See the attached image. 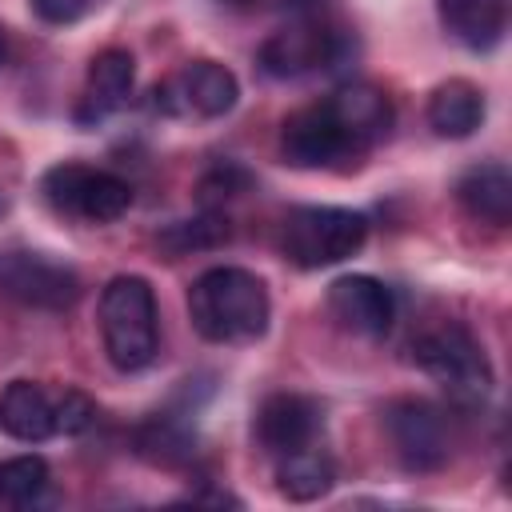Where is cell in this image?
I'll list each match as a JSON object with an SVG mask.
<instances>
[{
	"mask_svg": "<svg viewBox=\"0 0 512 512\" xmlns=\"http://www.w3.org/2000/svg\"><path fill=\"white\" fill-rule=\"evenodd\" d=\"M188 316L192 328L212 344H252L268 332L272 300L256 272L220 264L192 280Z\"/></svg>",
	"mask_w": 512,
	"mask_h": 512,
	"instance_id": "cell-1",
	"label": "cell"
},
{
	"mask_svg": "<svg viewBox=\"0 0 512 512\" xmlns=\"http://www.w3.org/2000/svg\"><path fill=\"white\" fill-rule=\"evenodd\" d=\"M156 292L144 276H112L100 292V340L116 372H144L160 352Z\"/></svg>",
	"mask_w": 512,
	"mask_h": 512,
	"instance_id": "cell-2",
	"label": "cell"
},
{
	"mask_svg": "<svg viewBox=\"0 0 512 512\" xmlns=\"http://www.w3.org/2000/svg\"><path fill=\"white\" fill-rule=\"evenodd\" d=\"M412 360L460 408H476L492 392V364H488L484 348L476 344V336L460 324H440V328L424 332L412 344Z\"/></svg>",
	"mask_w": 512,
	"mask_h": 512,
	"instance_id": "cell-3",
	"label": "cell"
},
{
	"mask_svg": "<svg viewBox=\"0 0 512 512\" xmlns=\"http://www.w3.org/2000/svg\"><path fill=\"white\" fill-rule=\"evenodd\" d=\"M368 240L364 212L336 208V204H304L292 208L284 220V256L296 268H328L348 256H356Z\"/></svg>",
	"mask_w": 512,
	"mask_h": 512,
	"instance_id": "cell-4",
	"label": "cell"
},
{
	"mask_svg": "<svg viewBox=\"0 0 512 512\" xmlns=\"http://www.w3.org/2000/svg\"><path fill=\"white\" fill-rule=\"evenodd\" d=\"M40 192L60 216H80L92 224L120 220L132 204L128 180H120L116 172H104V168H84V164L48 168L40 180Z\"/></svg>",
	"mask_w": 512,
	"mask_h": 512,
	"instance_id": "cell-5",
	"label": "cell"
},
{
	"mask_svg": "<svg viewBox=\"0 0 512 512\" xmlns=\"http://www.w3.org/2000/svg\"><path fill=\"white\" fill-rule=\"evenodd\" d=\"M384 428L396 448V460L408 472H436L452 456V420L444 416V408L428 400H392L384 412Z\"/></svg>",
	"mask_w": 512,
	"mask_h": 512,
	"instance_id": "cell-6",
	"label": "cell"
},
{
	"mask_svg": "<svg viewBox=\"0 0 512 512\" xmlns=\"http://www.w3.org/2000/svg\"><path fill=\"white\" fill-rule=\"evenodd\" d=\"M0 292L24 308L64 312L80 300V276L32 248H4L0 252Z\"/></svg>",
	"mask_w": 512,
	"mask_h": 512,
	"instance_id": "cell-7",
	"label": "cell"
},
{
	"mask_svg": "<svg viewBox=\"0 0 512 512\" xmlns=\"http://www.w3.org/2000/svg\"><path fill=\"white\" fill-rule=\"evenodd\" d=\"M348 48H352V40H348L344 28L304 20V24L280 28L264 40L260 68L276 80H288V76H304L312 68H336V60H344Z\"/></svg>",
	"mask_w": 512,
	"mask_h": 512,
	"instance_id": "cell-8",
	"label": "cell"
},
{
	"mask_svg": "<svg viewBox=\"0 0 512 512\" xmlns=\"http://www.w3.org/2000/svg\"><path fill=\"white\" fill-rule=\"evenodd\" d=\"M280 152L296 168H328V164H336L340 156H348L356 148H352V140L344 136L340 120L332 116V108L324 100V104L300 108V112H292L284 120V128H280Z\"/></svg>",
	"mask_w": 512,
	"mask_h": 512,
	"instance_id": "cell-9",
	"label": "cell"
},
{
	"mask_svg": "<svg viewBox=\"0 0 512 512\" xmlns=\"http://www.w3.org/2000/svg\"><path fill=\"white\" fill-rule=\"evenodd\" d=\"M328 312L340 320V328L376 340V336H384L392 328L396 300L376 276L352 272V276H340V280L328 284Z\"/></svg>",
	"mask_w": 512,
	"mask_h": 512,
	"instance_id": "cell-10",
	"label": "cell"
},
{
	"mask_svg": "<svg viewBox=\"0 0 512 512\" xmlns=\"http://www.w3.org/2000/svg\"><path fill=\"white\" fill-rule=\"evenodd\" d=\"M316 428H320L316 400L296 396V392H276L256 412V440L272 456H284V452H296V448L312 444L316 440Z\"/></svg>",
	"mask_w": 512,
	"mask_h": 512,
	"instance_id": "cell-11",
	"label": "cell"
},
{
	"mask_svg": "<svg viewBox=\"0 0 512 512\" xmlns=\"http://www.w3.org/2000/svg\"><path fill=\"white\" fill-rule=\"evenodd\" d=\"M328 108L340 120V128L352 140V148H368V144L384 140L388 128H392V100H388V92L376 88V84H364V80H352V84L336 88L328 96Z\"/></svg>",
	"mask_w": 512,
	"mask_h": 512,
	"instance_id": "cell-12",
	"label": "cell"
},
{
	"mask_svg": "<svg viewBox=\"0 0 512 512\" xmlns=\"http://www.w3.org/2000/svg\"><path fill=\"white\" fill-rule=\"evenodd\" d=\"M176 92L172 100V112H196L204 120H216V116H228L240 100V84L236 76L216 64V60H192L176 84H168Z\"/></svg>",
	"mask_w": 512,
	"mask_h": 512,
	"instance_id": "cell-13",
	"label": "cell"
},
{
	"mask_svg": "<svg viewBox=\"0 0 512 512\" xmlns=\"http://www.w3.org/2000/svg\"><path fill=\"white\" fill-rule=\"evenodd\" d=\"M456 200L464 204V212L472 220H484L492 228H508L512 224V172L500 160L476 164L460 176Z\"/></svg>",
	"mask_w": 512,
	"mask_h": 512,
	"instance_id": "cell-14",
	"label": "cell"
},
{
	"mask_svg": "<svg viewBox=\"0 0 512 512\" xmlns=\"http://www.w3.org/2000/svg\"><path fill=\"white\" fill-rule=\"evenodd\" d=\"M0 432H8L12 440H24V444L48 440L56 432L52 396L32 380H12L0 392Z\"/></svg>",
	"mask_w": 512,
	"mask_h": 512,
	"instance_id": "cell-15",
	"label": "cell"
},
{
	"mask_svg": "<svg viewBox=\"0 0 512 512\" xmlns=\"http://www.w3.org/2000/svg\"><path fill=\"white\" fill-rule=\"evenodd\" d=\"M136 84V60L128 48H104L88 64V92H84V112L80 120H100L116 112Z\"/></svg>",
	"mask_w": 512,
	"mask_h": 512,
	"instance_id": "cell-16",
	"label": "cell"
},
{
	"mask_svg": "<svg viewBox=\"0 0 512 512\" xmlns=\"http://www.w3.org/2000/svg\"><path fill=\"white\" fill-rule=\"evenodd\" d=\"M444 28L472 52H488L504 40L508 0H436Z\"/></svg>",
	"mask_w": 512,
	"mask_h": 512,
	"instance_id": "cell-17",
	"label": "cell"
},
{
	"mask_svg": "<svg viewBox=\"0 0 512 512\" xmlns=\"http://www.w3.org/2000/svg\"><path fill=\"white\" fill-rule=\"evenodd\" d=\"M428 124L444 140H464L484 124V92L472 80H444L428 96Z\"/></svg>",
	"mask_w": 512,
	"mask_h": 512,
	"instance_id": "cell-18",
	"label": "cell"
},
{
	"mask_svg": "<svg viewBox=\"0 0 512 512\" xmlns=\"http://www.w3.org/2000/svg\"><path fill=\"white\" fill-rule=\"evenodd\" d=\"M132 444L148 464L180 468L196 456V428L180 412H152L144 424H136Z\"/></svg>",
	"mask_w": 512,
	"mask_h": 512,
	"instance_id": "cell-19",
	"label": "cell"
},
{
	"mask_svg": "<svg viewBox=\"0 0 512 512\" xmlns=\"http://www.w3.org/2000/svg\"><path fill=\"white\" fill-rule=\"evenodd\" d=\"M332 480H336L332 460L320 448H312V444H304L296 452H284L276 460V488H280V496H288L296 504L320 500L332 488Z\"/></svg>",
	"mask_w": 512,
	"mask_h": 512,
	"instance_id": "cell-20",
	"label": "cell"
},
{
	"mask_svg": "<svg viewBox=\"0 0 512 512\" xmlns=\"http://www.w3.org/2000/svg\"><path fill=\"white\" fill-rule=\"evenodd\" d=\"M228 240V220L220 212H204L196 220H176L160 232V248H168L172 256H188L200 248H216Z\"/></svg>",
	"mask_w": 512,
	"mask_h": 512,
	"instance_id": "cell-21",
	"label": "cell"
},
{
	"mask_svg": "<svg viewBox=\"0 0 512 512\" xmlns=\"http://www.w3.org/2000/svg\"><path fill=\"white\" fill-rule=\"evenodd\" d=\"M48 464L44 456H12V460H0V500L8 504H32L44 496L48 488Z\"/></svg>",
	"mask_w": 512,
	"mask_h": 512,
	"instance_id": "cell-22",
	"label": "cell"
},
{
	"mask_svg": "<svg viewBox=\"0 0 512 512\" xmlns=\"http://www.w3.org/2000/svg\"><path fill=\"white\" fill-rule=\"evenodd\" d=\"M248 184H252V176H248L240 164H216V168L204 172V180H200V200H204V208H212V204H224V200L240 196Z\"/></svg>",
	"mask_w": 512,
	"mask_h": 512,
	"instance_id": "cell-23",
	"label": "cell"
},
{
	"mask_svg": "<svg viewBox=\"0 0 512 512\" xmlns=\"http://www.w3.org/2000/svg\"><path fill=\"white\" fill-rule=\"evenodd\" d=\"M52 412H56V432L64 436H80L96 420V404L76 388H64L60 400H52Z\"/></svg>",
	"mask_w": 512,
	"mask_h": 512,
	"instance_id": "cell-24",
	"label": "cell"
},
{
	"mask_svg": "<svg viewBox=\"0 0 512 512\" xmlns=\"http://www.w3.org/2000/svg\"><path fill=\"white\" fill-rule=\"evenodd\" d=\"M28 4L48 24H72V20H80L92 8V0H28Z\"/></svg>",
	"mask_w": 512,
	"mask_h": 512,
	"instance_id": "cell-25",
	"label": "cell"
},
{
	"mask_svg": "<svg viewBox=\"0 0 512 512\" xmlns=\"http://www.w3.org/2000/svg\"><path fill=\"white\" fill-rule=\"evenodd\" d=\"M4 60H8V28L0 24V68H4Z\"/></svg>",
	"mask_w": 512,
	"mask_h": 512,
	"instance_id": "cell-26",
	"label": "cell"
},
{
	"mask_svg": "<svg viewBox=\"0 0 512 512\" xmlns=\"http://www.w3.org/2000/svg\"><path fill=\"white\" fill-rule=\"evenodd\" d=\"M224 4H252V0H224Z\"/></svg>",
	"mask_w": 512,
	"mask_h": 512,
	"instance_id": "cell-27",
	"label": "cell"
}]
</instances>
